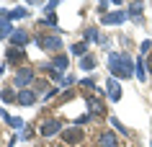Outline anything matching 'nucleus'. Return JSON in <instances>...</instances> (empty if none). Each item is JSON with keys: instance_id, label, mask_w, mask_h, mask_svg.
I'll use <instances>...</instances> for the list:
<instances>
[{"instance_id": "1", "label": "nucleus", "mask_w": 152, "mask_h": 147, "mask_svg": "<svg viewBox=\"0 0 152 147\" xmlns=\"http://www.w3.org/2000/svg\"><path fill=\"white\" fill-rule=\"evenodd\" d=\"M108 70H111V78H132L134 75V62L126 54H108Z\"/></svg>"}, {"instance_id": "2", "label": "nucleus", "mask_w": 152, "mask_h": 147, "mask_svg": "<svg viewBox=\"0 0 152 147\" xmlns=\"http://www.w3.org/2000/svg\"><path fill=\"white\" fill-rule=\"evenodd\" d=\"M36 44H41V49H47V52H59V49H62L59 36H39Z\"/></svg>"}, {"instance_id": "3", "label": "nucleus", "mask_w": 152, "mask_h": 147, "mask_svg": "<svg viewBox=\"0 0 152 147\" xmlns=\"http://www.w3.org/2000/svg\"><path fill=\"white\" fill-rule=\"evenodd\" d=\"M28 83H34V67H23V70H21V72L16 75V80H13V85L23 90L26 85H28Z\"/></svg>"}, {"instance_id": "4", "label": "nucleus", "mask_w": 152, "mask_h": 147, "mask_svg": "<svg viewBox=\"0 0 152 147\" xmlns=\"http://www.w3.org/2000/svg\"><path fill=\"white\" fill-rule=\"evenodd\" d=\"M36 98H39V93H36L34 88L18 90V103H21V106H31V103H36Z\"/></svg>"}, {"instance_id": "5", "label": "nucleus", "mask_w": 152, "mask_h": 147, "mask_svg": "<svg viewBox=\"0 0 152 147\" xmlns=\"http://www.w3.org/2000/svg\"><path fill=\"white\" fill-rule=\"evenodd\" d=\"M59 129H62V124L57 121V119H49V121L41 124V137H52V134H59Z\"/></svg>"}, {"instance_id": "6", "label": "nucleus", "mask_w": 152, "mask_h": 147, "mask_svg": "<svg viewBox=\"0 0 152 147\" xmlns=\"http://www.w3.org/2000/svg\"><path fill=\"white\" fill-rule=\"evenodd\" d=\"M62 137H64V142H67V145H77V142L83 139V129H77V127L64 129V132H62Z\"/></svg>"}, {"instance_id": "7", "label": "nucleus", "mask_w": 152, "mask_h": 147, "mask_svg": "<svg viewBox=\"0 0 152 147\" xmlns=\"http://www.w3.org/2000/svg\"><path fill=\"white\" fill-rule=\"evenodd\" d=\"M106 93H108L111 101H119V98H121V85L116 83V78H108V83H106Z\"/></svg>"}, {"instance_id": "8", "label": "nucleus", "mask_w": 152, "mask_h": 147, "mask_svg": "<svg viewBox=\"0 0 152 147\" xmlns=\"http://www.w3.org/2000/svg\"><path fill=\"white\" fill-rule=\"evenodd\" d=\"M124 18H126V13H121V10H116V13H106V16L101 18V23H103V26H113V23H124Z\"/></svg>"}, {"instance_id": "9", "label": "nucleus", "mask_w": 152, "mask_h": 147, "mask_svg": "<svg viewBox=\"0 0 152 147\" xmlns=\"http://www.w3.org/2000/svg\"><path fill=\"white\" fill-rule=\"evenodd\" d=\"M26 44H28V34L21 31V29H18V31H13V36H10V47H21V49H23Z\"/></svg>"}, {"instance_id": "10", "label": "nucleus", "mask_w": 152, "mask_h": 147, "mask_svg": "<svg viewBox=\"0 0 152 147\" xmlns=\"http://www.w3.org/2000/svg\"><path fill=\"white\" fill-rule=\"evenodd\" d=\"M98 147H119L116 134H113V132H103V134L98 137Z\"/></svg>"}, {"instance_id": "11", "label": "nucleus", "mask_w": 152, "mask_h": 147, "mask_svg": "<svg viewBox=\"0 0 152 147\" xmlns=\"http://www.w3.org/2000/svg\"><path fill=\"white\" fill-rule=\"evenodd\" d=\"M5 57H8V62H21V59L26 57V52L21 47H8V52H5Z\"/></svg>"}, {"instance_id": "12", "label": "nucleus", "mask_w": 152, "mask_h": 147, "mask_svg": "<svg viewBox=\"0 0 152 147\" xmlns=\"http://www.w3.org/2000/svg\"><path fill=\"white\" fill-rule=\"evenodd\" d=\"M88 108H90V114H96V116H101L106 111V108H103V101H98V98H88Z\"/></svg>"}, {"instance_id": "13", "label": "nucleus", "mask_w": 152, "mask_h": 147, "mask_svg": "<svg viewBox=\"0 0 152 147\" xmlns=\"http://www.w3.org/2000/svg\"><path fill=\"white\" fill-rule=\"evenodd\" d=\"M67 65H70V59L64 57V54H57V57H54V65H52V67H57V72H64V70H67Z\"/></svg>"}, {"instance_id": "14", "label": "nucleus", "mask_w": 152, "mask_h": 147, "mask_svg": "<svg viewBox=\"0 0 152 147\" xmlns=\"http://www.w3.org/2000/svg\"><path fill=\"white\" fill-rule=\"evenodd\" d=\"M80 67L85 70V72H90V70L96 67V57H93V54H85V57L80 59Z\"/></svg>"}, {"instance_id": "15", "label": "nucleus", "mask_w": 152, "mask_h": 147, "mask_svg": "<svg viewBox=\"0 0 152 147\" xmlns=\"http://www.w3.org/2000/svg\"><path fill=\"white\" fill-rule=\"evenodd\" d=\"M72 54H75V57H85V54H88V44H85V41H77V44L72 47Z\"/></svg>"}, {"instance_id": "16", "label": "nucleus", "mask_w": 152, "mask_h": 147, "mask_svg": "<svg viewBox=\"0 0 152 147\" xmlns=\"http://www.w3.org/2000/svg\"><path fill=\"white\" fill-rule=\"evenodd\" d=\"M0 116H3V119H5V121H8L10 127H16V129H21V127H23V121H21V119H13V116H8V114H5V108H0Z\"/></svg>"}, {"instance_id": "17", "label": "nucleus", "mask_w": 152, "mask_h": 147, "mask_svg": "<svg viewBox=\"0 0 152 147\" xmlns=\"http://www.w3.org/2000/svg\"><path fill=\"white\" fill-rule=\"evenodd\" d=\"M0 98H3L5 103H10L13 98H16V101H18V93H13V90H10V88H5V90H3V93H0Z\"/></svg>"}, {"instance_id": "18", "label": "nucleus", "mask_w": 152, "mask_h": 147, "mask_svg": "<svg viewBox=\"0 0 152 147\" xmlns=\"http://www.w3.org/2000/svg\"><path fill=\"white\" fill-rule=\"evenodd\" d=\"M8 34L13 36V26H10V23H0V39H5Z\"/></svg>"}, {"instance_id": "19", "label": "nucleus", "mask_w": 152, "mask_h": 147, "mask_svg": "<svg viewBox=\"0 0 152 147\" xmlns=\"http://www.w3.org/2000/svg\"><path fill=\"white\" fill-rule=\"evenodd\" d=\"M139 13H142V3H132V8H129V16H132V18H137Z\"/></svg>"}, {"instance_id": "20", "label": "nucleus", "mask_w": 152, "mask_h": 147, "mask_svg": "<svg viewBox=\"0 0 152 147\" xmlns=\"http://www.w3.org/2000/svg\"><path fill=\"white\" fill-rule=\"evenodd\" d=\"M137 78H139V80H144V62H142V59H137Z\"/></svg>"}, {"instance_id": "21", "label": "nucleus", "mask_w": 152, "mask_h": 147, "mask_svg": "<svg viewBox=\"0 0 152 147\" xmlns=\"http://www.w3.org/2000/svg\"><path fill=\"white\" fill-rule=\"evenodd\" d=\"M57 5H59L57 0H49V3H44V10H47V13H52V10H54Z\"/></svg>"}, {"instance_id": "22", "label": "nucleus", "mask_w": 152, "mask_h": 147, "mask_svg": "<svg viewBox=\"0 0 152 147\" xmlns=\"http://www.w3.org/2000/svg\"><path fill=\"white\" fill-rule=\"evenodd\" d=\"M26 16V10L23 8H18V10H10V21H13V18H23Z\"/></svg>"}, {"instance_id": "23", "label": "nucleus", "mask_w": 152, "mask_h": 147, "mask_svg": "<svg viewBox=\"0 0 152 147\" xmlns=\"http://www.w3.org/2000/svg\"><path fill=\"white\" fill-rule=\"evenodd\" d=\"M10 21V10H0V23H8Z\"/></svg>"}, {"instance_id": "24", "label": "nucleus", "mask_w": 152, "mask_h": 147, "mask_svg": "<svg viewBox=\"0 0 152 147\" xmlns=\"http://www.w3.org/2000/svg\"><path fill=\"white\" fill-rule=\"evenodd\" d=\"M83 85H85V88H96V80H93V78H85V80H83Z\"/></svg>"}, {"instance_id": "25", "label": "nucleus", "mask_w": 152, "mask_h": 147, "mask_svg": "<svg viewBox=\"0 0 152 147\" xmlns=\"http://www.w3.org/2000/svg\"><path fill=\"white\" fill-rule=\"evenodd\" d=\"M108 5H113V3H98V10H101V13L106 16V10H108Z\"/></svg>"}, {"instance_id": "26", "label": "nucleus", "mask_w": 152, "mask_h": 147, "mask_svg": "<svg viewBox=\"0 0 152 147\" xmlns=\"http://www.w3.org/2000/svg\"><path fill=\"white\" fill-rule=\"evenodd\" d=\"M111 124H113V127H116V129H119V132H124V134H129V129H124V127H121V124L116 121V119H111Z\"/></svg>"}, {"instance_id": "27", "label": "nucleus", "mask_w": 152, "mask_h": 147, "mask_svg": "<svg viewBox=\"0 0 152 147\" xmlns=\"http://www.w3.org/2000/svg\"><path fill=\"white\" fill-rule=\"evenodd\" d=\"M85 36H88V39H98V31H96V29H88V34H85Z\"/></svg>"}, {"instance_id": "28", "label": "nucleus", "mask_w": 152, "mask_h": 147, "mask_svg": "<svg viewBox=\"0 0 152 147\" xmlns=\"http://www.w3.org/2000/svg\"><path fill=\"white\" fill-rule=\"evenodd\" d=\"M147 65H150V72H152V57H150V59H147Z\"/></svg>"}, {"instance_id": "29", "label": "nucleus", "mask_w": 152, "mask_h": 147, "mask_svg": "<svg viewBox=\"0 0 152 147\" xmlns=\"http://www.w3.org/2000/svg\"><path fill=\"white\" fill-rule=\"evenodd\" d=\"M13 145H16V139H13V142H10V145H8V147H13Z\"/></svg>"}, {"instance_id": "30", "label": "nucleus", "mask_w": 152, "mask_h": 147, "mask_svg": "<svg viewBox=\"0 0 152 147\" xmlns=\"http://www.w3.org/2000/svg\"><path fill=\"white\" fill-rule=\"evenodd\" d=\"M0 75H3V67H0Z\"/></svg>"}, {"instance_id": "31", "label": "nucleus", "mask_w": 152, "mask_h": 147, "mask_svg": "<svg viewBox=\"0 0 152 147\" xmlns=\"http://www.w3.org/2000/svg\"><path fill=\"white\" fill-rule=\"evenodd\" d=\"M150 147H152V142H150Z\"/></svg>"}]
</instances>
